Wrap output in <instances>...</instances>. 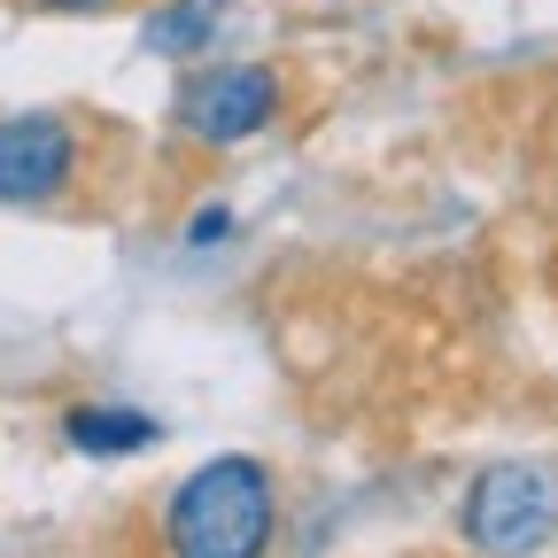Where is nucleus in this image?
<instances>
[{
    "mask_svg": "<svg viewBox=\"0 0 558 558\" xmlns=\"http://www.w3.org/2000/svg\"><path fill=\"white\" fill-rule=\"evenodd\" d=\"M163 427L148 411H132V403H70L62 411V442L70 450H86V458H132V450H148Z\"/></svg>",
    "mask_w": 558,
    "mask_h": 558,
    "instance_id": "39448f33",
    "label": "nucleus"
},
{
    "mask_svg": "<svg viewBox=\"0 0 558 558\" xmlns=\"http://www.w3.org/2000/svg\"><path fill=\"white\" fill-rule=\"evenodd\" d=\"M39 16H94V9H117V0H24Z\"/></svg>",
    "mask_w": 558,
    "mask_h": 558,
    "instance_id": "0eeeda50",
    "label": "nucleus"
},
{
    "mask_svg": "<svg viewBox=\"0 0 558 558\" xmlns=\"http://www.w3.org/2000/svg\"><path fill=\"white\" fill-rule=\"evenodd\" d=\"M94 171V124L70 109L0 117V209H62Z\"/></svg>",
    "mask_w": 558,
    "mask_h": 558,
    "instance_id": "f03ea898",
    "label": "nucleus"
},
{
    "mask_svg": "<svg viewBox=\"0 0 558 558\" xmlns=\"http://www.w3.org/2000/svg\"><path fill=\"white\" fill-rule=\"evenodd\" d=\"M458 535L481 558H535L558 535V473L543 458H505L473 473L465 505H458Z\"/></svg>",
    "mask_w": 558,
    "mask_h": 558,
    "instance_id": "7ed1b4c3",
    "label": "nucleus"
},
{
    "mask_svg": "<svg viewBox=\"0 0 558 558\" xmlns=\"http://www.w3.org/2000/svg\"><path fill=\"white\" fill-rule=\"evenodd\" d=\"M279 109H288V78L271 62H209L179 86L171 124L202 148H241L264 124H279Z\"/></svg>",
    "mask_w": 558,
    "mask_h": 558,
    "instance_id": "20e7f679",
    "label": "nucleus"
},
{
    "mask_svg": "<svg viewBox=\"0 0 558 558\" xmlns=\"http://www.w3.org/2000/svg\"><path fill=\"white\" fill-rule=\"evenodd\" d=\"M163 558H271L279 550V473L248 450L202 458L156 512Z\"/></svg>",
    "mask_w": 558,
    "mask_h": 558,
    "instance_id": "f257e3e1",
    "label": "nucleus"
},
{
    "mask_svg": "<svg viewBox=\"0 0 558 558\" xmlns=\"http://www.w3.org/2000/svg\"><path fill=\"white\" fill-rule=\"evenodd\" d=\"M218 24V0H171L163 16H148V47L179 54V47H202V32Z\"/></svg>",
    "mask_w": 558,
    "mask_h": 558,
    "instance_id": "423d86ee",
    "label": "nucleus"
}]
</instances>
